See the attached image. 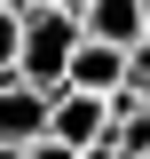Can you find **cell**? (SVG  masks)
I'll return each instance as SVG.
<instances>
[{
  "label": "cell",
  "instance_id": "1",
  "mask_svg": "<svg viewBox=\"0 0 150 159\" xmlns=\"http://www.w3.org/2000/svg\"><path fill=\"white\" fill-rule=\"evenodd\" d=\"M71 56H79V24L56 16V8H24V48H16V80L24 88L56 96L63 72H71Z\"/></svg>",
  "mask_w": 150,
  "mask_h": 159
},
{
  "label": "cell",
  "instance_id": "6",
  "mask_svg": "<svg viewBox=\"0 0 150 159\" xmlns=\"http://www.w3.org/2000/svg\"><path fill=\"white\" fill-rule=\"evenodd\" d=\"M111 151H119V159H150V111L111 119Z\"/></svg>",
  "mask_w": 150,
  "mask_h": 159
},
{
  "label": "cell",
  "instance_id": "5",
  "mask_svg": "<svg viewBox=\"0 0 150 159\" xmlns=\"http://www.w3.org/2000/svg\"><path fill=\"white\" fill-rule=\"evenodd\" d=\"M79 40H103V48H119V56H134L142 48V0H95L87 16H79Z\"/></svg>",
  "mask_w": 150,
  "mask_h": 159
},
{
  "label": "cell",
  "instance_id": "2",
  "mask_svg": "<svg viewBox=\"0 0 150 159\" xmlns=\"http://www.w3.org/2000/svg\"><path fill=\"white\" fill-rule=\"evenodd\" d=\"M48 135H56L63 151H95V143H111V103L56 88V96H48Z\"/></svg>",
  "mask_w": 150,
  "mask_h": 159
},
{
  "label": "cell",
  "instance_id": "12",
  "mask_svg": "<svg viewBox=\"0 0 150 159\" xmlns=\"http://www.w3.org/2000/svg\"><path fill=\"white\" fill-rule=\"evenodd\" d=\"M8 8H40V0H8Z\"/></svg>",
  "mask_w": 150,
  "mask_h": 159
},
{
  "label": "cell",
  "instance_id": "13",
  "mask_svg": "<svg viewBox=\"0 0 150 159\" xmlns=\"http://www.w3.org/2000/svg\"><path fill=\"white\" fill-rule=\"evenodd\" d=\"M0 159H16V151H0Z\"/></svg>",
  "mask_w": 150,
  "mask_h": 159
},
{
  "label": "cell",
  "instance_id": "4",
  "mask_svg": "<svg viewBox=\"0 0 150 159\" xmlns=\"http://www.w3.org/2000/svg\"><path fill=\"white\" fill-rule=\"evenodd\" d=\"M63 88H71V96L111 103L119 88H127V56H119V48H103V40H79V56H71V72H63Z\"/></svg>",
  "mask_w": 150,
  "mask_h": 159
},
{
  "label": "cell",
  "instance_id": "11",
  "mask_svg": "<svg viewBox=\"0 0 150 159\" xmlns=\"http://www.w3.org/2000/svg\"><path fill=\"white\" fill-rule=\"evenodd\" d=\"M79 159H119V151H111V143H95V151H79Z\"/></svg>",
  "mask_w": 150,
  "mask_h": 159
},
{
  "label": "cell",
  "instance_id": "7",
  "mask_svg": "<svg viewBox=\"0 0 150 159\" xmlns=\"http://www.w3.org/2000/svg\"><path fill=\"white\" fill-rule=\"evenodd\" d=\"M16 48H24V8L0 0V80H16Z\"/></svg>",
  "mask_w": 150,
  "mask_h": 159
},
{
  "label": "cell",
  "instance_id": "3",
  "mask_svg": "<svg viewBox=\"0 0 150 159\" xmlns=\"http://www.w3.org/2000/svg\"><path fill=\"white\" fill-rule=\"evenodd\" d=\"M48 135V96L40 88H24V80H0V151H32V143Z\"/></svg>",
  "mask_w": 150,
  "mask_h": 159
},
{
  "label": "cell",
  "instance_id": "9",
  "mask_svg": "<svg viewBox=\"0 0 150 159\" xmlns=\"http://www.w3.org/2000/svg\"><path fill=\"white\" fill-rule=\"evenodd\" d=\"M24 159H79V151H63L56 135H40V143H32V151H24Z\"/></svg>",
  "mask_w": 150,
  "mask_h": 159
},
{
  "label": "cell",
  "instance_id": "8",
  "mask_svg": "<svg viewBox=\"0 0 150 159\" xmlns=\"http://www.w3.org/2000/svg\"><path fill=\"white\" fill-rule=\"evenodd\" d=\"M127 96H134V103L150 111V40H142V48L127 56Z\"/></svg>",
  "mask_w": 150,
  "mask_h": 159
},
{
  "label": "cell",
  "instance_id": "10",
  "mask_svg": "<svg viewBox=\"0 0 150 159\" xmlns=\"http://www.w3.org/2000/svg\"><path fill=\"white\" fill-rule=\"evenodd\" d=\"M40 8H56V16H71V24H79V16L95 8V0H40Z\"/></svg>",
  "mask_w": 150,
  "mask_h": 159
}]
</instances>
